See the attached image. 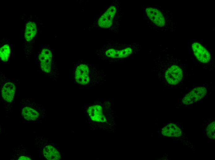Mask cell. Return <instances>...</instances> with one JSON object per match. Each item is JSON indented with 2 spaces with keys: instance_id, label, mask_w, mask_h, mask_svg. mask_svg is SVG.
Instances as JSON below:
<instances>
[{
  "instance_id": "obj_2",
  "label": "cell",
  "mask_w": 215,
  "mask_h": 160,
  "mask_svg": "<svg viewBox=\"0 0 215 160\" xmlns=\"http://www.w3.org/2000/svg\"><path fill=\"white\" fill-rule=\"evenodd\" d=\"M142 49L138 42H119L113 40L106 42L96 51L100 60L110 63L123 61L132 58Z\"/></svg>"
},
{
  "instance_id": "obj_15",
  "label": "cell",
  "mask_w": 215,
  "mask_h": 160,
  "mask_svg": "<svg viewBox=\"0 0 215 160\" xmlns=\"http://www.w3.org/2000/svg\"><path fill=\"white\" fill-rule=\"evenodd\" d=\"M18 160H31V159L29 157L25 156H21L19 157Z\"/></svg>"
},
{
  "instance_id": "obj_20",
  "label": "cell",
  "mask_w": 215,
  "mask_h": 160,
  "mask_svg": "<svg viewBox=\"0 0 215 160\" xmlns=\"http://www.w3.org/2000/svg\"><path fill=\"white\" fill-rule=\"evenodd\" d=\"M189 143H190V144H191V143H190V142H189Z\"/></svg>"
},
{
  "instance_id": "obj_7",
  "label": "cell",
  "mask_w": 215,
  "mask_h": 160,
  "mask_svg": "<svg viewBox=\"0 0 215 160\" xmlns=\"http://www.w3.org/2000/svg\"><path fill=\"white\" fill-rule=\"evenodd\" d=\"M189 51L196 65L209 71L215 68V60L211 51L203 42L196 39H189L188 41Z\"/></svg>"
},
{
  "instance_id": "obj_8",
  "label": "cell",
  "mask_w": 215,
  "mask_h": 160,
  "mask_svg": "<svg viewBox=\"0 0 215 160\" xmlns=\"http://www.w3.org/2000/svg\"><path fill=\"white\" fill-rule=\"evenodd\" d=\"M38 22L32 16L27 18L22 31V37L23 41V48L26 57L29 58L33 52L35 42L39 33Z\"/></svg>"
},
{
  "instance_id": "obj_21",
  "label": "cell",
  "mask_w": 215,
  "mask_h": 160,
  "mask_svg": "<svg viewBox=\"0 0 215 160\" xmlns=\"http://www.w3.org/2000/svg\"><path fill=\"white\" fill-rule=\"evenodd\" d=\"M189 144L188 143V145H189Z\"/></svg>"
},
{
  "instance_id": "obj_5",
  "label": "cell",
  "mask_w": 215,
  "mask_h": 160,
  "mask_svg": "<svg viewBox=\"0 0 215 160\" xmlns=\"http://www.w3.org/2000/svg\"><path fill=\"white\" fill-rule=\"evenodd\" d=\"M123 14L120 2L118 0H113L94 16L91 28L118 33Z\"/></svg>"
},
{
  "instance_id": "obj_17",
  "label": "cell",
  "mask_w": 215,
  "mask_h": 160,
  "mask_svg": "<svg viewBox=\"0 0 215 160\" xmlns=\"http://www.w3.org/2000/svg\"><path fill=\"white\" fill-rule=\"evenodd\" d=\"M183 141L184 142L185 141V140H183Z\"/></svg>"
},
{
  "instance_id": "obj_11",
  "label": "cell",
  "mask_w": 215,
  "mask_h": 160,
  "mask_svg": "<svg viewBox=\"0 0 215 160\" xmlns=\"http://www.w3.org/2000/svg\"><path fill=\"white\" fill-rule=\"evenodd\" d=\"M21 105V114L27 120H36L44 113V109L40 105L28 99L22 100Z\"/></svg>"
},
{
  "instance_id": "obj_6",
  "label": "cell",
  "mask_w": 215,
  "mask_h": 160,
  "mask_svg": "<svg viewBox=\"0 0 215 160\" xmlns=\"http://www.w3.org/2000/svg\"><path fill=\"white\" fill-rule=\"evenodd\" d=\"M54 52L49 45H40L36 59V64L40 73L53 81H57L59 72L57 66Z\"/></svg>"
},
{
  "instance_id": "obj_16",
  "label": "cell",
  "mask_w": 215,
  "mask_h": 160,
  "mask_svg": "<svg viewBox=\"0 0 215 160\" xmlns=\"http://www.w3.org/2000/svg\"><path fill=\"white\" fill-rule=\"evenodd\" d=\"M186 144V145H188V144H187V143H186V144Z\"/></svg>"
},
{
  "instance_id": "obj_10",
  "label": "cell",
  "mask_w": 215,
  "mask_h": 160,
  "mask_svg": "<svg viewBox=\"0 0 215 160\" xmlns=\"http://www.w3.org/2000/svg\"><path fill=\"white\" fill-rule=\"evenodd\" d=\"M111 103L108 101L96 102L90 105L85 109L88 116L94 121L104 122L106 115L111 110Z\"/></svg>"
},
{
  "instance_id": "obj_13",
  "label": "cell",
  "mask_w": 215,
  "mask_h": 160,
  "mask_svg": "<svg viewBox=\"0 0 215 160\" xmlns=\"http://www.w3.org/2000/svg\"><path fill=\"white\" fill-rule=\"evenodd\" d=\"M12 47L10 40L6 37L2 38L0 42V61L1 63L8 64L12 54Z\"/></svg>"
},
{
  "instance_id": "obj_9",
  "label": "cell",
  "mask_w": 215,
  "mask_h": 160,
  "mask_svg": "<svg viewBox=\"0 0 215 160\" xmlns=\"http://www.w3.org/2000/svg\"><path fill=\"white\" fill-rule=\"evenodd\" d=\"M0 84V93L2 99L7 103H12L19 86V81L16 79L9 78L1 72Z\"/></svg>"
},
{
  "instance_id": "obj_18",
  "label": "cell",
  "mask_w": 215,
  "mask_h": 160,
  "mask_svg": "<svg viewBox=\"0 0 215 160\" xmlns=\"http://www.w3.org/2000/svg\"><path fill=\"white\" fill-rule=\"evenodd\" d=\"M182 129H183V130L184 129L183 128H182Z\"/></svg>"
},
{
  "instance_id": "obj_19",
  "label": "cell",
  "mask_w": 215,
  "mask_h": 160,
  "mask_svg": "<svg viewBox=\"0 0 215 160\" xmlns=\"http://www.w3.org/2000/svg\"><path fill=\"white\" fill-rule=\"evenodd\" d=\"M187 142H188V141H187Z\"/></svg>"
},
{
  "instance_id": "obj_1",
  "label": "cell",
  "mask_w": 215,
  "mask_h": 160,
  "mask_svg": "<svg viewBox=\"0 0 215 160\" xmlns=\"http://www.w3.org/2000/svg\"><path fill=\"white\" fill-rule=\"evenodd\" d=\"M152 70L161 84L168 88L182 85L188 74L186 64L178 57L168 54L155 57Z\"/></svg>"
},
{
  "instance_id": "obj_14",
  "label": "cell",
  "mask_w": 215,
  "mask_h": 160,
  "mask_svg": "<svg viewBox=\"0 0 215 160\" xmlns=\"http://www.w3.org/2000/svg\"><path fill=\"white\" fill-rule=\"evenodd\" d=\"M43 153L44 157L48 160H59L61 158L59 152L55 147L50 145L45 146Z\"/></svg>"
},
{
  "instance_id": "obj_3",
  "label": "cell",
  "mask_w": 215,
  "mask_h": 160,
  "mask_svg": "<svg viewBox=\"0 0 215 160\" xmlns=\"http://www.w3.org/2000/svg\"><path fill=\"white\" fill-rule=\"evenodd\" d=\"M143 18L148 26L157 32L175 31L176 23L172 13L158 5L142 6Z\"/></svg>"
},
{
  "instance_id": "obj_12",
  "label": "cell",
  "mask_w": 215,
  "mask_h": 160,
  "mask_svg": "<svg viewBox=\"0 0 215 160\" xmlns=\"http://www.w3.org/2000/svg\"><path fill=\"white\" fill-rule=\"evenodd\" d=\"M209 84L198 85L190 90V91L184 95L183 98H181L182 102H180L181 105H184L187 106L196 102L201 100L206 95L209 90H210L211 87ZM191 106V105H190Z\"/></svg>"
},
{
  "instance_id": "obj_4",
  "label": "cell",
  "mask_w": 215,
  "mask_h": 160,
  "mask_svg": "<svg viewBox=\"0 0 215 160\" xmlns=\"http://www.w3.org/2000/svg\"><path fill=\"white\" fill-rule=\"evenodd\" d=\"M72 79L83 88L101 85L106 82V74L93 64L79 60L73 63Z\"/></svg>"
}]
</instances>
